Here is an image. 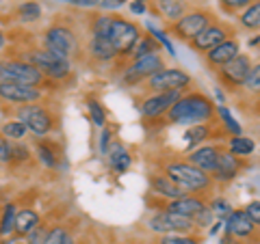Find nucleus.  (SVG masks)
Listing matches in <instances>:
<instances>
[{"instance_id": "nucleus-1", "label": "nucleus", "mask_w": 260, "mask_h": 244, "mask_svg": "<svg viewBox=\"0 0 260 244\" xmlns=\"http://www.w3.org/2000/svg\"><path fill=\"white\" fill-rule=\"evenodd\" d=\"M167 121L172 126H195V124H208L217 117V106L206 93L191 91L180 95L172 108L167 110Z\"/></svg>"}, {"instance_id": "nucleus-2", "label": "nucleus", "mask_w": 260, "mask_h": 244, "mask_svg": "<svg viewBox=\"0 0 260 244\" xmlns=\"http://www.w3.org/2000/svg\"><path fill=\"white\" fill-rule=\"evenodd\" d=\"M83 46L85 42L78 37V30L74 24H70L68 20L56 18L50 22L42 32V48H46L48 52H52L61 59L76 61L83 56Z\"/></svg>"}, {"instance_id": "nucleus-3", "label": "nucleus", "mask_w": 260, "mask_h": 244, "mask_svg": "<svg viewBox=\"0 0 260 244\" xmlns=\"http://www.w3.org/2000/svg\"><path fill=\"white\" fill-rule=\"evenodd\" d=\"M5 115H11L13 119L22 121L26 126L28 134L35 138H48L61 124V117L50 104H46V100L35 102V104H24V106H3Z\"/></svg>"}, {"instance_id": "nucleus-4", "label": "nucleus", "mask_w": 260, "mask_h": 244, "mask_svg": "<svg viewBox=\"0 0 260 244\" xmlns=\"http://www.w3.org/2000/svg\"><path fill=\"white\" fill-rule=\"evenodd\" d=\"M20 59L26 61V63H30L32 67H37V69L44 74V78H46L52 87L63 85L65 80H70L72 74H74V71H72V61L61 59V56L48 52L46 48H42V46L22 48Z\"/></svg>"}, {"instance_id": "nucleus-5", "label": "nucleus", "mask_w": 260, "mask_h": 244, "mask_svg": "<svg viewBox=\"0 0 260 244\" xmlns=\"http://www.w3.org/2000/svg\"><path fill=\"white\" fill-rule=\"evenodd\" d=\"M162 175H167L174 184H178L182 190H186L189 194H206L215 188V182L213 177L204 171H200L198 167H193L191 162L186 160H169V162H162Z\"/></svg>"}, {"instance_id": "nucleus-6", "label": "nucleus", "mask_w": 260, "mask_h": 244, "mask_svg": "<svg viewBox=\"0 0 260 244\" xmlns=\"http://www.w3.org/2000/svg\"><path fill=\"white\" fill-rule=\"evenodd\" d=\"M0 83H18V85L37 87V89L52 87L44 78L42 71L32 67L30 63L22 61L20 56H3L0 59Z\"/></svg>"}, {"instance_id": "nucleus-7", "label": "nucleus", "mask_w": 260, "mask_h": 244, "mask_svg": "<svg viewBox=\"0 0 260 244\" xmlns=\"http://www.w3.org/2000/svg\"><path fill=\"white\" fill-rule=\"evenodd\" d=\"M215 20L217 18H215V13L210 11V9H193L189 13H184L180 20L169 22L167 24V32H169V35H174L178 42L189 44L204 28H208Z\"/></svg>"}, {"instance_id": "nucleus-8", "label": "nucleus", "mask_w": 260, "mask_h": 244, "mask_svg": "<svg viewBox=\"0 0 260 244\" xmlns=\"http://www.w3.org/2000/svg\"><path fill=\"white\" fill-rule=\"evenodd\" d=\"M141 28L139 24L124 20L121 15H113L111 18V26H109V35L107 39L111 42V46L115 48V52L119 59H128L130 52L135 50V46L139 44L141 39Z\"/></svg>"}, {"instance_id": "nucleus-9", "label": "nucleus", "mask_w": 260, "mask_h": 244, "mask_svg": "<svg viewBox=\"0 0 260 244\" xmlns=\"http://www.w3.org/2000/svg\"><path fill=\"white\" fill-rule=\"evenodd\" d=\"M193 87V78L184 69L178 67H162L154 76L145 80V89L150 93H165V91H186Z\"/></svg>"}, {"instance_id": "nucleus-10", "label": "nucleus", "mask_w": 260, "mask_h": 244, "mask_svg": "<svg viewBox=\"0 0 260 244\" xmlns=\"http://www.w3.org/2000/svg\"><path fill=\"white\" fill-rule=\"evenodd\" d=\"M232 37H237V28H234V24L225 22V20H215L208 28L202 30L193 42H189V46H191L193 52L206 54L208 50H213V48H217L219 44H223V42H228V39H232Z\"/></svg>"}, {"instance_id": "nucleus-11", "label": "nucleus", "mask_w": 260, "mask_h": 244, "mask_svg": "<svg viewBox=\"0 0 260 244\" xmlns=\"http://www.w3.org/2000/svg\"><path fill=\"white\" fill-rule=\"evenodd\" d=\"M251 56L249 54H237L230 63H225L223 67H219L215 71L217 76V83L221 85L223 89H228L230 93H237L239 89L243 87V83H245L247 74L251 71Z\"/></svg>"}, {"instance_id": "nucleus-12", "label": "nucleus", "mask_w": 260, "mask_h": 244, "mask_svg": "<svg viewBox=\"0 0 260 244\" xmlns=\"http://www.w3.org/2000/svg\"><path fill=\"white\" fill-rule=\"evenodd\" d=\"M148 229L158 235H172V233H195L198 227H195L193 218L169 212V210H158L152 218H148Z\"/></svg>"}, {"instance_id": "nucleus-13", "label": "nucleus", "mask_w": 260, "mask_h": 244, "mask_svg": "<svg viewBox=\"0 0 260 244\" xmlns=\"http://www.w3.org/2000/svg\"><path fill=\"white\" fill-rule=\"evenodd\" d=\"M46 100V91L18 83H0V106H24Z\"/></svg>"}, {"instance_id": "nucleus-14", "label": "nucleus", "mask_w": 260, "mask_h": 244, "mask_svg": "<svg viewBox=\"0 0 260 244\" xmlns=\"http://www.w3.org/2000/svg\"><path fill=\"white\" fill-rule=\"evenodd\" d=\"M162 67H165V61L160 59V54H145L141 59H135L133 63L124 67V83L130 87L145 83L150 76H154Z\"/></svg>"}, {"instance_id": "nucleus-15", "label": "nucleus", "mask_w": 260, "mask_h": 244, "mask_svg": "<svg viewBox=\"0 0 260 244\" xmlns=\"http://www.w3.org/2000/svg\"><path fill=\"white\" fill-rule=\"evenodd\" d=\"M247 167H249V162H247L245 158L234 156L232 151H228V149L223 147V151L219 153L217 167L213 169L210 177H213V182H217V184H230V182L237 180V177H239Z\"/></svg>"}, {"instance_id": "nucleus-16", "label": "nucleus", "mask_w": 260, "mask_h": 244, "mask_svg": "<svg viewBox=\"0 0 260 244\" xmlns=\"http://www.w3.org/2000/svg\"><path fill=\"white\" fill-rule=\"evenodd\" d=\"M182 91H165V93H152L148 97H143L139 102V110L145 119H158L162 115H167V110L180 100Z\"/></svg>"}, {"instance_id": "nucleus-17", "label": "nucleus", "mask_w": 260, "mask_h": 244, "mask_svg": "<svg viewBox=\"0 0 260 244\" xmlns=\"http://www.w3.org/2000/svg\"><path fill=\"white\" fill-rule=\"evenodd\" d=\"M83 52L91 59L93 63H115L117 59V52L115 48L111 46V42L107 37H98V35H89L85 39V46H83Z\"/></svg>"}, {"instance_id": "nucleus-18", "label": "nucleus", "mask_w": 260, "mask_h": 244, "mask_svg": "<svg viewBox=\"0 0 260 244\" xmlns=\"http://www.w3.org/2000/svg\"><path fill=\"white\" fill-rule=\"evenodd\" d=\"M237 54H241V44L237 37H232V39H228V42L219 44L217 48H213V50H208L204 54V63L208 69L217 71L219 67H223L225 63H230Z\"/></svg>"}, {"instance_id": "nucleus-19", "label": "nucleus", "mask_w": 260, "mask_h": 244, "mask_svg": "<svg viewBox=\"0 0 260 244\" xmlns=\"http://www.w3.org/2000/svg\"><path fill=\"white\" fill-rule=\"evenodd\" d=\"M223 227H225V233L228 235H234V238H251V235H256L258 227L251 223V218L243 212V210H232L228 218L223 221Z\"/></svg>"}, {"instance_id": "nucleus-20", "label": "nucleus", "mask_w": 260, "mask_h": 244, "mask_svg": "<svg viewBox=\"0 0 260 244\" xmlns=\"http://www.w3.org/2000/svg\"><path fill=\"white\" fill-rule=\"evenodd\" d=\"M223 151L221 145H200V147H195L189 156H186V162H191L193 167H198L200 171H204V173H213V169L217 167V160H219V153Z\"/></svg>"}, {"instance_id": "nucleus-21", "label": "nucleus", "mask_w": 260, "mask_h": 244, "mask_svg": "<svg viewBox=\"0 0 260 244\" xmlns=\"http://www.w3.org/2000/svg\"><path fill=\"white\" fill-rule=\"evenodd\" d=\"M215 136H225L223 128L217 126L215 121H208V124H195V126H189V130L184 132V141L189 145L191 149L200 147L204 141H210Z\"/></svg>"}, {"instance_id": "nucleus-22", "label": "nucleus", "mask_w": 260, "mask_h": 244, "mask_svg": "<svg viewBox=\"0 0 260 244\" xmlns=\"http://www.w3.org/2000/svg\"><path fill=\"white\" fill-rule=\"evenodd\" d=\"M32 153L37 158V162L44 169H59L61 167V153H59V145H54L50 138H37L32 143Z\"/></svg>"}, {"instance_id": "nucleus-23", "label": "nucleus", "mask_w": 260, "mask_h": 244, "mask_svg": "<svg viewBox=\"0 0 260 244\" xmlns=\"http://www.w3.org/2000/svg\"><path fill=\"white\" fill-rule=\"evenodd\" d=\"M162 206H165V210H169V212L182 214L186 218H195L200 212H204V210L208 208V203H206V199H200V197H195V194H186V197H182V199L165 201Z\"/></svg>"}, {"instance_id": "nucleus-24", "label": "nucleus", "mask_w": 260, "mask_h": 244, "mask_svg": "<svg viewBox=\"0 0 260 244\" xmlns=\"http://www.w3.org/2000/svg\"><path fill=\"white\" fill-rule=\"evenodd\" d=\"M150 188L154 194H158L160 199H165V201H174V199H182L186 197V190H182L178 184H174L172 180H169L167 175H162V173H154L150 177Z\"/></svg>"}, {"instance_id": "nucleus-25", "label": "nucleus", "mask_w": 260, "mask_h": 244, "mask_svg": "<svg viewBox=\"0 0 260 244\" xmlns=\"http://www.w3.org/2000/svg\"><path fill=\"white\" fill-rule=\"evenodd\" d=\"M42 225V214L32 208H18V214H15V227H13V235L18 238H26V235L37 229Z\"/></svg>"}, {"instance_id": "nucleus-26", "label": "nucleus", "mask_w": 260, "mask_h": 244, "mask_svg": "<svg viewBox=\"0 0 260 244\" xmlns=\"http://www.w3.org/2000/svg\"><path fill=\"white\" fill-rule=\"evenodd\" d=\"M107 158H109V167L119 175H124L126 171L133 167V156H130V151L121 143H115V141L111 143V147L107 151Z\"/></svg>"}, {"instance_id": "nucleus-27", "label": "nucleus", "mask_w": 260, "mask_h": 244, "mask_svg": "<svg viewBox=\"0 0 260 244\" xmlns=\"http://www.w3.org/2000/svg\"><path fill=\"white\" fill-rule=\"evenodd\" d=\"M152 5H154V11L169 22H176L184 13H189V3H184V0H154Z\"/></svg>"}, {"instance_id": "nucleus-28", "label": "nucleus", "mask_w": 260, "mask_h": 244, "mask_svg": "<svg viewBox=\"0 0 260 244\" xmlns=\"http://www.w3.org/2000/svg\"><path fill=\"white\" fill-rule=\"evenodd\" d=\"M13 15H15V20L22 24H37L44 18V9L37 0H24V3H20L13 9Z\"/></svg>"}, {"instance_id": "nucleus-29", "label": "nucleus", "mask_w": 260, "mask_h": 244, "mask_svg": "<svg viewBox=\"0 0 260 244\" xmlns=\"http://www.w3.org/2000/svg\"><path fill=\"white\" fill-rule=\"evenodd\" d=\"M0 134H3L7 141L15 143V141H24L26 134H28V130H26V126H24L22 121L11 117V119H5L3 124H0Z\"/></svg>"}, {"instance_id": "nucleus-30", "label": "nucleus", "mask_w": 260, "mask_h": 244, "mask_svg": "<svg viewBox=\"0 0 260 244\" xmlns=\"http://www.w3.org/2000/svg\"><path fill=\"white\" fill-rule=\"evenodd\" d=\"M239 24L247 30H260V0H254L239 13Z\"/></svg>"}, {"instance_id": "nucleus-31", "label": "nucleus", "mask_w": 260, "mask_h": 244, "mask_svg": "<svg viewBox=\"0 0 260 244\" xmlns=\"http://www.w3.org/2000/svg\"><path fill=\"white\" fill-rule=\"evenodd\" d=\"M256 149V143L251 141V138L247 136H230L228 138V151H232L234 156H241V158H245V156H251Z\"/></svg>"}, {"instance_id": "nucleus-32", "label": "nucleus", "mask_w": 260, "mask_h": 244, "mask_svg": "<svg viewBox=\"0 0 260 244\" xmlns=\"http://www.w3.org/2000/svg\"><path fill=\"white\" fill-rule=\"evenodd\" d=\"M15 214H18V206L15 203H5L0 208V235H13L15 227Z\"/></svg>"}, {"instance_id": "nucleus-33", "label": "nucleus", "mask_w": 260, "mask_h": 244, "mask_svg": "<svg viewBox=\"0 0 260 244\" xmlns=\"http://www.w3.org/2000/svg\"><path fill=\"white\" fill-rule=\"evenodd\" d=\"M30 160H32V149L28 147L26 143H22V141L11 143V160H9V167L11 169L28 165Z\"/></svg>"}, {"instance_id": "nucleus-34", "label": "nucleus", "mask_w": 260, "mask_h": 244, "mask_svg": "<svg viewBox=\"0 0 260 244\" xmlns=\"http://www.w3.org/2000/svg\"><path fill=\"white\" fill-rule=\"evenodd\" d=\"M239 91H243L247 97H254V100L260 97V63L251 65V71L247 74L245 83H243V87L239 89Z\"/></svg>"}, {"instance_id": "nucleus-35", "label": "nucleus", "mask_w": 260, "mask_h": 244, "mask_svg": "<svg viewBox=\"0 0 260 244\" xmlns=\"http://www.w3.org/2000/svg\"><path fill=\"white\" fill-rule=\"evenodd\" d=\"M158 50H160V44L152 35H148V37H141L139 39V44L135 46V50L130 52L128 59L135 61V59H141V56H145V54H158Z\"/></svg>"}, {"instance_id": "nucleus-36", "label": "nucleus", "mask_w": 260, "mask_h": 244, "mask_svg": "<svg viewBox=\"0 0 260 244\" xmlns=\"http://www.w3.org/2000/svg\"><path fill=\"white\" fill-rule=\"evenodd\" d=\"M111 18H113V15H93V18H89L87 20L89 35L107 37L109 35V26H111Z\"/></svg>"}, {"instance_id": "nucleus-37", "label": "nucleus", "mask_w": 260, "mask_h": 244, "mask_svg": "<svg viewBox=\"0 0 260 244\" xmlns=\"http://www.w3.org/2000/svg\"><path fill=\"white\" fill-rule=\"evenodd\" d=\"M204 238L195 233H172V235H158L156 244H202Z\"/></svg>"}, {"instance_id": "nucleus-38", "label": "nucleus", "mask_w": 260, "mask_h": 244, "mask_svg": "<svg viewBox=\"0 0 260 244\" xmlns=\"http://www.w3.org/2000/svg\"><path fill=\"white\" fill-rule=\"evenodd\" d=\"M217 117L221 119V128H223L225 134H230V136H239L241 134V126L237 124V119L232 117V112L228 110L225 106H217Z\"/></svg>"}, {"instance_id": "nucleus-39", "label": "nucleus", "mask_w": 260, "mask_h": 244, "mask_svg": "<svg viewBox=\"0 0 260 244\" xmlns=\"http://www.w3.org/2000/svg\"><path fill=\"white\" fill-rule=\"evenodd\" d=\"M87 110H89V117H91V124L95 128H104V126H107V112H104L102 104L98 100H93V97H91V100L87 102Z\"/></svg>"}, {"instance_id": "nucleus-40", "label": "nucleus", "mask_w": 260, "mask_h": 244, "mask_svg": "<svg viewBox=\"0 0 260 244\" xmlns=\"http://www.w3.org/2000/svg\"><path fill=\"white\" fill-rule=\"evenodd\" d=\"M70 229H68V227H65V225H52L50 227V229H48V235H46V242L44 244H63L65 240H68L70 238Z\"/></svg>"}, {"instance_id": "nucleus-41", "label": "nucleus", "mask_w": 260, "mask_h": 244, "mask_svg": "<svg viewBox=\"0 0 260 244\" xmlns=\"http://www.w3.org/2000/svg\"><path fill=\"white\" fill-rule=\"evenodd\" d=\"M251 3H254V0H219V9L228 15H237Z\"/></svg>"}, {"instance_id": "nucleus-42", "label": "nucleus", "mask_w": 260, "mask_h": 244, "mask_svg": "<svg viewBox=\"0 0 260 244\" xmlns=\"http://www.w3.org/2000/svg\"><path fill=\"white\" fill-rule=\"evenodd\" d=\"M208 208H210V212H213V214L219 218V221H225L228 214H230L232 210H234L230 203H228L225 199H221V197H217V199L210 201V203H208Z\"/></svg>"}, {"instance_id": "nucleus-43", "label": "nucleus", "mask_w": 260, "mask_h": 244, "mask_svg": "<svg viewBox=\"0 0 260 244\" xmlns=\"http://www.w3.org/2000/svg\"><path fill=\"white\" fill-rule=\"evenodd\" d=\"M48 229H50V227H48L46 223L39 225L37 229H32V231L26 235V244H44V242H46V235H48Z\"/></svg>"}, {"instance_id": "nucleus-44", "label": "nucleus", "mask_w": 260, "mask_h": 244, "mask_svg": "<svg viewBox=\"0 0 260 244\" xmlns=\"http://www.w3.org/2000/svg\"><path fill=\"white\" fill-rule=\"evenodd\" d=\"M243 212L251 218V223L256 227H260V201H249L247 206L243 208Z\"/></svg>"}, {"instance_id": "nucleus-45", "label": "nucleus", "mask_w": 260, "mask_h": 244, "mask_svg": "<svg viewBox=\"0 0 260 244\" xmlns=\"http://www.w3.org/2000/svg\"><path fill=\"white\" fill-rule=\"evenodd\" d=\"M148 30H150V35H154V37L158 39V44H160L162 48H165V50H167L169 54H172V56H176V50H174V46L169 44V39H167V35H165V32H162V30H156L154 26H148Z\"/></svg>"}, {"instance_id": "nucleus-46", "label": "nucleus", "mask_w": 260, "mask_h": 244, "mask_svg": "<svg viewBox=\"0 0 260 244\" xmlns=\"http://www.w3.org/2000/svg\"><path fill=\"white\" fill-rule=\"evenodd\" d=\"M9 160H11V141L0 134V165H7L9 167Z\"/></svg>"}, {"instance_id": "nucleus-47", "label": "nucleus", "mask_w": 260, "mask_h": 244, "mask_svg": "<svg viewBox=\"0 0 260 244\" xmlns=\"http://www.w3.org/2000/svg\"><path fill=\"white\" fill-rule=\"evenodd\" d=\"M111 138H113V130L102 128V134H100V153H104V156H107V151H109L111 143H113Z\"/></svg>"}, {"instance_id": "nucleus-48", "label": "nucleus", "mask_w": 260, "mask_h": 244, "mask_svg": "<svg viewBox=\"0 0 260 244\" xmlns=\"http://www.w3.org/2000/svg\"><path fill=\"white\" fill-rule=\"evenodd\" d=\"M148 9H150V0H133V3H130V11L135 15L148 13Z\"/></svg>"}, {"instance_id": "nucleus-49", "label": "nucleus", "mask_w": 260, "mask_h": 244, "mask_svg": "<svg viewBox=\"0 0 260 244\" xmlns=\"http://www.w3.org/2000/svg\"><path fill=\"white\" fill-rule=\"evenodd\" d=\"M61 3H68L72 7H78V9H89V7L100 5V0H61Z\"/></svg>"}, {"instance_id": "nucleus-50", "label": "nucleus", "mask_w": 260, "mask_h": 244, "mask_svg": "<svg viewBox=\"0 0 260 244\" xmlns=\"http://www.w3.org/2000/svg\"><path fill=\"white\" fill-rule=\"evenodd\" d=\"M100 5L104 9H119V7L126 5V0H100Z\"/></svg>"}, {"instance_id": "nucleus-51", "label": "nucleus", "mask_w": 260, "mask_h": 244, "mask_svg": "<svg viewBox=\"0 0 260 244\" xmlns=\"http://www.w3.org/2000/svg\"><path fill=\"white\" fill-rule=\"evenodd\" d=\"M221 244H247V242H243L241 238H234V235H223V238H221Z\"/></svg>"}, {"instance_id": "nucleus-52", "label": "nucleus", "mask_w": 260, "mask_h": 244, "mask_svg": "<svg viewBox=\"0 0 260 244\" xmlns=\"http://www.w3.org/2000/svg\"><path fill=\"white\" fill-rule=\"evenodd\" d=\"M5 44H7V39H5V32L0 30V48H5Z\"/></svg>"}, {"instance_id": "nucleus-53", "label": "nucleus", "mask_w": 260, "mask_h": 244, "mask_svg": "<svg viewBox=\"0 0 260 244\" xmlns=\"http://www.w3.org/2000/svg\"><path fill=\"white\" fill-rule=\"evenodd\" d=\"M0 244H9V242H0Z\"/></svg>"}, {"instance_id": "nucleus-54", "label": "nucleus", "mask_w": 260, "mask_h": 244, "mask_svg": "<svg viewBox=\"0 0 260 244\" xmlns=\"http://www.w3.org/2000/svg\"><path fill=\"white\" fill-rule=\"evenodd\" d=\"M0 242H3V235H0Z\"/></svg>"}]
</instances>
